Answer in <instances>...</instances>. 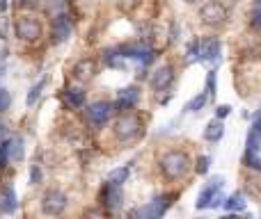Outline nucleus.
Returning a JSON list of instances; mask_svg holds the SVG:
<instances>
[{
  "label": "nucleus",
  "mask_w": 261,
  "mask_h": 219,
  "mask_svg": "<svg viewBox=\"0 0 261 219\" xmlns=\"http://www.w3.org/2000/svg\"><path fill=\"white\" fill-rule=\"evenodd\" d=\"M222 185H225V180H222L220 176H213V178L204 185V190L199 192V199H197V210H204V208H220L222 203H225V197H222V192H220Z\"/></svg>",
  "instance_id": "nucleus-1"
},
{
  "label": "nucleus",
  "mask_w": 261,
  "mask_h": 219,
  "mask_svg": "<svg viewBox=\"0 0 261 219\" xmlns=\"http://www.w3.org/2000/svg\"><path fill=\"white\" fill-rule=\"evenodd\" d=\"M188 155L181 151H167L161 158V169L167 178H181V176L188 171Z\"/></svg>",
  "instance_id": "nucleus-2"
},
{
  "label": "nucleus",
  "mask_w": 261,
  "mask_h": 219,
  "mask_svg": "<svg viewBox=\"0 0 261 219\" xmlns=\"http://www.w3.org/2000/svg\"><path fill=\"white\" fill-rule=\"evenodd\" d=\"M14 30H16V37L23 41H37L41 37V23L37 21V18L32 16H21L16 21V25H14Z\"/></svg>",
  "instance_id": "nucleus-3"
},
{
  "label": "nucleus",
  "mask_w": 261,
  "mask_h": 219,
  "mask_svg": "<svg viewBox=\"0 0 261 219\" xmlns=\"http://www.w3.org/2000/svg\"><path fill=\"white\" fill-rule=\"evenodd\" d=\"M64 208H67V197H64L62 192H58V190H48V192L44 194V199H41V210L48 217L62 215Z\"/></svg>",
  "instance_id": "nucleus-4"
},
{
  "label": "nucleus",
  "mask_w": 261,
  "mask_h": 219,
  "mask_svg": "<svg viewBox=\"0 0 261 219\" xmlns=\"http://www.w3.org/2000/svg\"><path fill=\"white\" fill-rule=\"evenodd\" d=\"M122 185H115V183H108L103 187V192H101V203H103L106 208H108L110 212H117L119 208H122Z\"/></svg>",
  "instance_id": "nucleus-5"
},
{
  "label": "nucleus",
  "mask_w": 261,
  "mask_h": 219,
  "mask_svg": "<svg viewBox=\"0 0 261 219\" xmlns=\"http://www.w3.org/2000/svg\"><path fill=\"white\" fill-rule=\"evenodd\" d=\"M115 133L119 139H130L140 133V119L135 114H124L119 116L117 126H115Z\"/></svg>",
  "instance_id": "nucleus-6"
},
{
  "label": "nucleus",
  "mask_w": 261,
  "mask_h": 219,
  "mask_svg": "<svg viewBox=\"0 0 261 219\" xmlns=\"http://www.w3.org/2000/svg\"><path fill=\"white\" fill-rule=\"evenodd\" d=\"M71 30H73V23L67 14H58L53 18V41L55 44H64V41L71 37Z\"/></svg>",
  "instance_id": "nucleus-7"
},
{
  "label": "nucleus",
  "mask_w": 261,
  "mask_h": 219,
  "mask_svg": "<svg viewBox=\"0 0 261 219\" xmlns=\"http://www.w3.org/2000/svg\"><path fill=\"white\" fill-rule=\"evenodd\" d=\"M170 199L172 197H165V194H161V197H156L153 201H149L147 206L142 208V217L144 219H161L165 215V210L170 208Z\"/></svg>",
  "instance_id": "nucleus-8"
},
{
  "label": "nucleus",
  "mask_w": 261,
  "mask_h": 219,
  "mask_svg": "<svg viewBox=\"0 0 261 219\" xmlns=\"http://www.w3.org/2000/svg\"><path fill=\"white\" fill-rule=\"evenodd\" d=\"M110 112H113V105L106 103V101H99V103L87 108V119H90L92 126H103L110 119Z\"/></svg>",
  "instance_id": "nucleus-9"
},
{
  "label": "nucleus",
  "mask_w": 261,
  "mask_h": 219,
  "mask_svg": "<svg viewBox=\"0 0 261 219\" xmlns=\"http://www.w3.org/2000/svg\"><path fill=\"white\" fill-rule=\"evenodd\" d=\"M225 16H227V12L220 3H206L202 9V21L208 23V25H220L225 21Z\"/></svg>",
  "instance_id": "nucleus-10"
},
{
  "label": "nucleus",
  "mask_w": 261,
  "mask_h": 219,
  "mask_svg": "<svg viewBox=\"0 0 261 219\" xmlns=\"http://www.w3.org/2000/svg\"><path fill=\"white\" fill-rule=\"evenodd\" d=\"M138 99H140V94H138V89L135 87H130V89H122L117 94V101L113 103V110H130V105H135L138 103Z\"/></svg>",
  "instance_id": "nucleus-11"
},
{
  "label": "nucleus",
  "mask_w": 261,
  "mask_h": 219,
  "mask_svg": "<svg viewBox=\"0 0 261 219\" xmlns=\"http://www.w3.org/2000/svg\"><path fill=\"white\" fill-rule=\"evenodd\" d=\"M62 101L69 110H78L85 105V91L78 89V87H69V89L62 91Z\"/></svg>",
  "instance_id": "nucleus-12"
},
{
  "label": "nucleus",
  "mask_w": 261,
  "mask_h": 219,
  "mask_svg": "<svg viewBox=\"0 0 261 219\" xmlns=\"http://www.w3.org/2000/svg\"><path fill=\"white\" fill-rule=\"evenodd\" d=\"M218 57H220V41L204 39L202 50H199V59H204V62H218Z\"/></svg>",
  "instance_id": "nucleus-13"
},
{
  "label": "nucleus",
  "mask_w": 261,
  "mask_h": 219,
  "mask_svg": "<svg viewBox=\"0 0 261 219\" xmlns=\"http://www.w3.org/2000/svg\"><path fill=\"white\" fill-rule=\"evenodd\" d=\"M16 210V192H14L12 185H7V187L0 192V212H5V215H9V212Z\"/></svg>",
  "instance_id": "nucleus-14"
},
{
  "label": "nucleus",
  "mask_w": 261,
  "mask_h": 219,
  "mask_svg": "<svg viewBox=\"0 0 261 219\" xmlns=\"http://www.w3.org/2000/svg\"><path fill=\"white\" fill-rule=\"evenodd\" d=\"M172 78H174V71H172V67H161L151 76V87H153V89H165V87L172 82Z\"/></svg>",
  "instance_id": "nucleus-15"
},
{
  "label": "nucleus",
  "mask_w": 261,
  "mask_h": 219,
  "mask_svg": "<svg viewBox=\"0 0 261 219\" xmlns=\"http://www.w3.org/2000/svg\"><path fill=\"white\" fill-rule=\"evenodd\" d=\"M222 135H225V123H222V119H213L206 123V128H204V139H208V142H220Z\"/></svg>",
  "instance_id": "nucleus-16"
},
{
  "label": "nucleus",
  "mask_w": 261,
  "mask_h": 219,
  "mask_svg": "<svg viewBox=\"0 0 261 219\" xmlns=\"http://www.w3.org/2000/svg\"><path fill=\"white\" fill-rule=\"evenodd\" d=\"M245 206H248V203H245V197L241 192L227 197L225 203H222V208H225V210H229V212H241V210H245Z\"/></svg>",
  "instance_id": "nucleus-17"
},
{
  "label": "nucleus",
  "mask_w": 261,
  "mask_h": 219,
  "mask_svg": "<svg viewBox=\"0 0 261 219\" xmlns=\"http://www.w3.org/2000/svg\"><path fill=\"white\" fill-rule=\"evenodd\" d=\"M92 73H94V62H92V59H83V62H78L76 69H73V76H76L78 80H90Z\"/></svg>",
  "instance_id": "nucleus-18"
},
{
  "label": "nucleus",
  "mask_w": 261,
  "mask_h": 219,
  "mask_svg": "<svg viewBox=\"0 0 261 219\" xmlns=\"http://www.w3.org/2000/svg\"><path fill=\"white\" fill-rule=\"evenodd\" d=\"M245 151L250 153H261V133H257V130H250L248 135V142H245Z\"/></svg>",
  "instance_id": "nucleus-19"
},
{
  "label": "nucleus",
  "mask_w": 261,
  "mask_h": 219,
  "mask_svg": "<svg viewBox=\"0 0 261 219\" xmlns=\"http://www.w3.org/2000/svg\"><path fill=\"white\" fill-rule=\"evenodd\" d=\"M128 174H130V165H126V167H119V169H115L113 174L108 176V183H115V185H122V183H126Z\"/></svg>",
  "instance_id": "nucleus-20"
},
{
  "label": "nucleus",
  "mask_w": 261,
  "mask_h": 219,
  "mask_svg": "<svg viewBox=\"0 0 261 219\" xmlns=\"http://www.w3.org/2000/svg\"><path fill=\"white\" fill-rule=\"evenodd\" d=\"M208 101H211V99H208V94H204V91H202V94H197L188 105H186V110H188V112H199V110H204V105H206Z\"/></svg>",
  "instance_id": "nucleus-21"
},
{
  "label": "nucleus",
  "mask_w": 261,
  "mask_h": 219,
  "mask_svg": "<svg viewBox=\"0 0 261 219\" xmlns=\"http://www.w3.org/2000/svg\"><path fill=\"white\" fill-rule=\"evenodd\" d=\"M9 158H12V160H21L23 158V142L21 139H9Z\"/></svg>",
  "instance_id": "nucleus-22"
},
{
  "label": "nucleus",
  "mask_w": 261,
  "mask_h": 219,
  "mask_svg": "<svg viewBox=\"0 0 261 219\" xmlns=\"http://www.w3.org/2000/svg\"><path fill=\"white\" fill-rule=\"evenodd\" d=\"M44 85H46V78L41 82H37V85H32L30 87V94H28V108H32V105L37 103V99H39V94H41V89H44Z\"/></svg>",
  "instance_id": "nucleus-23"
},
{
  "label": "nucleus",
  "mask_w": 261,
  "mask_h": 219,
  "mask_svg": "<svg viewBox=\"0 0 261 219\" xmlns=\"http://www.w3.org/2000/svg\"><path fill=\"white\" fill-rule=\"evenodd\" d=\"M243 162L250 167V169H257V171H261V155H259V153H250V151H245Z\"/></svg>",
  "instance_id": "nucleus-24"
},
{
  "label": "nucleus",
  "mask_w": 261,
  "mask_h": 219,
  "mask_svg": "<svg viewBox=\"0 0 261 219\" xmlns=\"http://www.w3.org/2000/svg\"><path fill=\"white\" fill-rule=\"evenodd\" d=\"M199 50H202V41H190L188 44V62H197L199 59Z\"/></svg>",
  "instance_id": "nucleus-25"
},
{
  "label": "nucleus",
  "mask_w": 261,
  "mask_h": 219,
  "mask_svg": "<svg viewBox=\"0 0 261 219\" xmlns=\"http://www.w3.org/2000/svg\"><path fill=\"white\" fill-rule=\"evenodd\" d=\"M124 55H117V53H106V64L108 67H115V69H124Z\"/></svg>",
  "instance_id": "nucleus-26"
},
{
  "label": "nucleus",
  "mask_w": 261,
  "mask_h": 219,
  "mask_svg": "<svg viewBox=\"0 0 261 219\" xmlns=\"http://www.w3.org/2000/svg\"><path fill=\"white\" fill-rule=\"evenodd\" d=\"M9 160H12V158H9V139H7V142L0 144V169H5Z\"/></svg>",
  "instance_id": "nucleus-27"
},
{
  "label": "nucleus",
  "mask_w": 261,
  "mask_h": 219,
  "mask_svg": "<svg viewBox=\"0 0 261 219\" xmlns=\"http://www.w3.org/2000/svg\"><path fill=\"white\" fill-rule=\"evenodd\" d=\"M206 94H208V99L216 96V71H208V76H206Z\"/></svg>",
  "instance_id": "nucleus-28"
},
{
  "label": "nucleus",
  "mask_w": 261,
  "mask_h": 219,
  "mask_svg": "<svg viewBox=\"0 0 261 219\" xmlns=\"http://www.w3.org/2000/svg\"><path fill=\"white\" fill-rule=\"evenodd\" d=\"M9 105H12V94H9L7 89H3V87H0V112L9 110Z\"/></svg>",
  "instance_id": "nucleus-29"
},
{
  "label": "nucleus",
  "mask_w": 261,
  "mask_h": 219,
  "mask_svg": "<svg viewBox=\"0 0 261 219\" xmlns=\"http://www.w3.org/2000/svg\"><path fill=\"white\" fill-rule=\"evenodd\" d=\"M208 167H211V158L208 155H202V158H197V174H206L208 171Z\"/></svg>",
  "instance_id": "nucleus-30"
},
{
  "label": "nucleus",
  "mask_w": 261,
  "mask_h": 219,
  "mask_svg": "<svg viewBox=\"0 0 261 219\" xmlns=\"http://www.w3.org/2000/svg\"><path fill=\"white\" fill-rule=\"evenodd\" d=\"M30 183H32V185H39V183H41V169H39L37 165L30 167Z\"/></svg>",
  "instance_id": "nucleus-31"
},
{
  "label": "nucleus",
  "mask_w": 261,
  "mask_h": 219,
  "mask_svg": "<svg viewBox=\"0 0 261 219\" xmlns=\"http://www.w3.org/2000/svg\"><path fill=\"white\" fill-rule=\"evenodd\" d=\"M252 23L257 27H261V0L257 5H254V12H252Z\"/></svg>",
  "instance_id": "nucleus-32"
},
{
  "label": "nucleus",
  "mask_w": 261,
  "mask_h": 219,
  "mask_svg": "<svg viewBox=\"0 0 261 219\" xmlns=\"http://www.w3.org/2000/svg\"><path fill=\"white\" fill-rule=\"evenodd\" d=\"M229 112H231L229 105H220V108L216 110V116L218 119H225V116H229Z\"/></svg>",
  "instance_id": "nucleus-33"
},
{
  "label": "nucleus",
  "mask_w": 261,
  "mask_h": 219,
  "mask_svg": "<svg viewBox=\"0 0 261 219\" xmlns=\"http://www.w3.org/2000/svg\"><path fill=\"white\" fill-rule=\"evenodd\" d=\"M252 128L257 130V133H261V112H259L257 116H254V123H252Z\"/></svg>",
  "instance_id": "nucleus-34"
},
{
  "label": "nucleus",
  "mask_w": 261,
  "mask_h": 219,
  "mask_svg": "<svg viewBox=\"0 0 261 219\" xmlns=\"http://www.w3.org/2000/svg\"><path fill=\"white\" fill-rule=\"evenodd\" d=\"M7 12V0H0V14Z\"/></svg>",
  "instance_id": "nucleus-35"
},
{
  "label": "nucleus",
  "mask_w": 261,
  "mask_h": 219,
  "mask_svg": "<svg viewBox=\"0 0 261 219\" xmlns=\"http://www.w3.org/2000/svg\"><path fill=\"white\" fill-rule=\"evenodd\" d=\"M18 3H23V5H30V3H35V0H18Z\"/></svg>",
  "instance_id": "nucleus-36"
},
{
  "label": "nucleus",
  "mask_w": 261,
  "mask_h": 219,
  "mask_svg": "<svg viewBox=\"0 0 261 219\" xmlns=\"http://www.w3.org/2000/svg\"><path fill=\"white\" fill-rule=\"evenodd\" d=\"M184 3H190V5H193V3H197V0H184Z\"/></svg>",
  "instance_id": "nucleus-37"
},
{
  "label": "nucleus",
  "mask_w": 261,
  "mask_h": 219,
  "mask_svg": "<svg viewBox=\"0 0 261 219\" xmlns=\"http://www.w3.org/2000/svg\"><path fill=\"white\" fill-rule=\"evenodd\" d=\"M243 219H252V217H243Z\"/></svg>",
  "instance_id": "nucleus-38"
},
{
  "label": "nucleus",
  "mask_w": 261,
  "mask_h": 219,
  "mask_svg": "<svg viewBox=\"0 0 261 219\" xmlns=\"http://www.w3.org/2000/svg\"><path fill=\"white\" fill-rule=\"evenodd\" d=\"M0 219H3V217H0Z\"/></svg>",
  "instance_id": "nucleus-39"
}]
</instances>
